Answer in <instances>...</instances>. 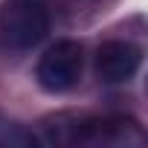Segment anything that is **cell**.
Masks as SVG:
<instances>
[{"instance_id":"cell-4","label":"cell","mask_w":148,"mask_h":148,"mask_svg":"<svg viewBox=\"0 0 148 148\" xmlns=\"http://www.w3.org/2000/svg\"><path fill=\"white\" fill-rule=\"evenodd\" d=\"M142 49L131 41H105L96 52V76L105 84H125L136 76Z\"/></svg>"},{"instance_id":"cell-1","label":"cell","mask_w":148,"mask_h":148,"mask_svg":"<svg viewBox=\"0 0 148 148\" xmlns=\"http://www.w3.org/2000/svg\"><path fill=\"white\" fill-rule=\"evenodd\" d=\"M44 125L47 139L55 145H87V148H136L145 145V131L136 119L128 116H76V113H58Z\"/></svg>"},{"instance_id":"cell-2","label":"cell","mask_w":148,"mask_h":148,"mask_svg":"<svg viewBox=\"0 0 148 148\" xmlns=\"http://www.w3.org/2000/svg\"><path fill=\"white\" fill-rule=\"evenodd\" d=\"M49 32V9L44 0H3L0 3V49L23 55Z\"/></svg>"},{"instance_id":"cell-3","label":"cell","mask_w":148,"mask_h":148,"mask_svg":"<svg viewBox=\"0 0 148 148\" xmlns=\"http://www.w3.org/2000/svg\"><path fill=\"white\" fill-rule=\"evenodd\" d=\"M84 73V49L79 41H55L44 49L35 67V79L47 93H67L82 82Z\"/></svg>"}]
</instances>
